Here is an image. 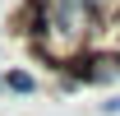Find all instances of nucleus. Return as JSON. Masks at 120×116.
Segmentation results:
<instances>
[{
    "label": "nucleus",
    "instance_id": "f257e3e1",
    "mask_svg": "<svg viewBox=\"0 0 120 116\" xmlns=\"http://www.w3.org/2000/svg\"><path fill=\"white\" fill-rule=\"evenodd\" d=\"M0 79H5V93H37V79L28 70H5Z\"/></svg>",
    "mask_w": 120,
    "mask_h": 116
},
{
    "label": "nucleus",
    "instance_id": "f03ea898",
    "mask_svg": "<svg viewBox=\"0 0 120 116\" xmlns=\"http://www.w3.org/2000/svg\"><path fill=\"white\" fill-rule=\"evenodd\" d=\"M102 116H120V93H111V98L102 102Z\"/></svg>",
    "mask_w": 120,
    "mask_h": 116
},
{
    "label": "nucleus",
    "instance_id": "7ed1b4c3",
    "mask_svg": "<svg viewBox=\"0 0 120 116\" xmlns=\"http://www.w3.org/2000/svg\"><path fill=\"white\" fill-rule=\"evenodd\" d=\"M0 93H5V79H0Z\"/></svg>",
    "mask_w": 120,
    "mask_h": 116
}]
</instances>
